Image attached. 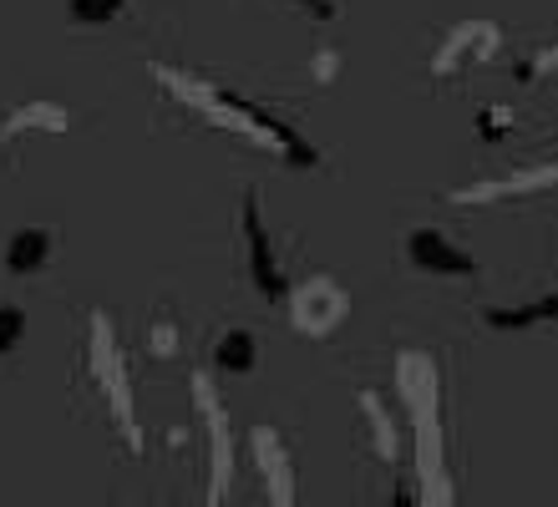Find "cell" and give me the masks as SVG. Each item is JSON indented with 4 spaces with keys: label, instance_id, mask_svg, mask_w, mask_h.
<instances>
[{
    "label": "cell",
    "instance_id": "cell-1",
    "mask_svg": "<svg viewBox=\"0 0 558 507\" xmlns=\"http://www.w3.org/2000/svg\"><path fill=\"white\" fill-rule=\"evenodd\" d=\"M407 259H412V269L437 275V279H468V275H477V259H472L462 244H452L441 229H412V233H407Z\"/></svg>",
    "mask_w": 558,
    "mask_h": 507
},
{
    "label": "cell",
    "instance_id": "cell-2",
    "mask_svg": "<svg viewBox=\"0 0 558 507\" xmlns=\"http://www.w3.org/2000/svg\"><path fill=\"white\" fill-rule=\"evenodd\" d=\"M244 244H250V279L254 290L265 300H279L284 294V275L275 264V249H269V233H265V218H259V198H244Z\"/></svg>",
    "mask_w": 558,
    "mask_h": 507
},
{
    "label": "cell",
    "instance_id": "cell-9",
    "mask_svg": "<svg viewBox=\"0 0 558 507\" xmlns=\"http://www.w3.org/2000/svg\"><path fill=\"white\" fill-rule=\"evenodd\" d=\"M487 319H493V325H538V319H558V294L518 304V310H487Z\"/></svg>",
    "mask_w": 558,
    "mask_h": 507
},
{
    "label": "cell",
    "instance_id": "cell-4",
    "mask_svg": "<svg viewBox=\"0 0 558 507\" xmlns=\"http://www.w3.org/2000/svg\"><path fill=\"white\" fill-rule=\"evenodd\" d=\"M51 259H57V229H41V224H31V229H15L11 239H5V254H0L5 275H15V279L41 275Z\"/></svg>",
    "mask_w": 558,
    "mask_h": 507
},
{
    "label": "cell",
    "instance_id": "cell-5",
    "mask_svg": "<svg viewBox=\"0 0 558 507\" xmlns=\"http://www.w3.org/2000/svg\"><path fill=\"white\" fill-rule=\"evenodd\" d=\"M214 365L229 371V376H250L254 365H259V340H254V330H223L219 346H214Z\"/></svg>",
    "mask_w": 558,
    "mask_h": 507
},
{
    "label": "cell",
    "instance_id": "cell-8",
    "mask_svg": "<svg viewBox=\"0 0 558 507\" xmlns=\"http://www.w3.org/2000/svg\"><path fill=\"white\" fill-rule=\"evenodd\" d=\"M122 11H128V0H66V15H72L76 26H87V31L112 26Z\"/></svg>",
    "mask_w": 558,
    "mask_h": 507
},
{
    "label": "cell",
    "instance_id": "cell-7",
    "mask_svg": "<svg viewBox=\"0 0 558 507\" xmlns=\"http://www.w3.org/2000/svg\"><path fill=\"white\" fill-rule=\"evenodd\" d=\"M198 386V406L208 411V421H214V432H219V406H214V396H208V381H193ZM223 487H229V451H223V436L214 442V482H208V507H219Z\"/></svg>",
    "mask_w": 558,
    "mask_h": 507
},
{
    "label": "cell",
    "instance_id": "cell-11",
    "mask_svg": "<svg viewBox=\"0 0 558 507\" xmlns=\"http://www.w3.org/2000/svg\"><path fill=\"white\" fill-rule=\"evenodd\" d=\"M391 507H412V497H407V493H397V503H391Z\"/></svg>",
    "mask_w": 558,
    "mask_h": 507
},
{
    "label": "cell",
    "instance_id": "cell-10",
    "mask_svg": "<svg viewBox=\"0 0 558 507\" xmlns=\"http://www.w3.org/2000/svg\"><path fill=\"white\" fill-rule=\"evenodd\" d=\"M21 340H26V310L21 304H0V361L15 355Z\"/></svg>",
    "mask_w": 558,
    "mask_h": 507
},
{
    "label": "cell",
    "instance_id": "cell-6",
    "mask_svg": "<svg viewBox=\"0 0 558 507\" xmlns=\"http://www.w3.org/2000/svg\"><path fill=\"white\" fill-rule=\"evenodd\" d=\"M254 451L259 467H269V487H275V507H290V457L275 442V432H254Z\"/></svg>",
    "mask_w": 558,
    "mask_h": 507
},
{
    "label": "cell",
    "instance_id": "cell-3",
    "mask_svg": "<svg viewBox=\"0 0 558 507\" xmlns=\"http://www.w3.org/2000/svg\"><path fill=\"white\" fill-rule=\"evenodd\" d=\"M345 294H340L336 279H305V290L294 294V325L310 335H325L336 330V319L345 315Z\"/></svg>",
    "mask_w": 558,
    "mask_h": 507
}]
</instances>
